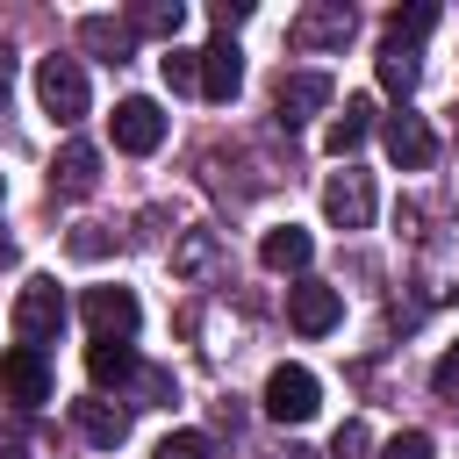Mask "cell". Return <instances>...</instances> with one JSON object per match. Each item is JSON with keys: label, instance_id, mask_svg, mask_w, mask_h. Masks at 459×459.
<instances>
[{"label": "cell", "instance_id": "1", "mask_svg": "<svg viewBox=\"0 0 459 459\" xmlns=\"http://www.w3.org/2000/svg\"><path fill=\"white\" fill-rule=\"evenodd\" d=\"M65 316H72V301H65V287L50 280V273H36V280H22V294H14V337L22 344H57V330H65Z\"/></svg>", "mask_w": 459, "mask_h": 459}, {"label": "cell", "instance_id": "2", "mask_svg": "<svg viewBox=\"0 0 459 459\" xmlns=\"http://www.w3.org/2000/svg\"><path fill=\"white\" fill-rule=\"evenodd\" d=\"M36 100H43V115L65 122V129L86 122V100H93V93H86L79 57H43V65H36Z\"/></svg>", "mask_w": 459, "mask_h": 459}, {"label": "cell", "instance_id": "3", "mask_svg": "<svg viewBox=\"0 0 459 459\" xmlns=\"http://www.w3.org/2000/svg\"><path fill=\"white\" fill-rule=\"evenodd\" d=\"M351 29H359V14H351L344 0H308V7L287 22V43L316 57V50H344V43H351Z\"/></svg>", "mask_w": 459, "mask_h": 459}, {"label": "cell", "instance_id": "4", "mask_svg": "<svg viewBox=\"0 0 459 459\" xmlns=\"http://www.w3.org/2000/svg\"><path fill=\"white\" fill-rule=\"evenodd\" d=\"M79 316H86L93 344H129V337H136V323H143V308H136V294H129V287H86Z\"/></svg>", "mask_w": 459, "mask_h": 459}, {"label": "cell", "instance_id": "5", "mask_svg": "<svg viewBox=\"0 0 459 459\" xmlns=\"http://www.w3.org/2000/svg\"><path fill=\"white\" fill-rule=\"evenodd\" d=\"M0 394L29 416V409H43L50 402V359L36 351V344H7L0 351Z\"/></svg>", "mask_w": 459, "mask_h": 459}, {"label": "cell", "instance_id": "6", "mask_svg": "<svg viewBox=\"0 0 459 459\" xmlns=\"http://www.w3.org/2000/svg\"><path fill=\"white\" fill-rule=\"evenodd\" d=\"M323 409V380L308 366H273L265 373V416L273 423H308Z\"/></svg>", "mask_w": 459, "mask_h": 459}, {"label": "cell", "instance_id": "7", "mask_svg": "<svg viewBox=\"0 0 459 459\" xmlns=\"http://www.w3.org/2000/svg\"><path fill=\"white\" fill-rule=\"evenodd\" d=\"M330 72H280V86H273V122L280 129H301L308 115H323L330 108Z\"/></svg>", "mask_w": 459, "mask_h": 459}, {"label": "cell", "instance_id": "8", "mask_svg": "<svg viewBox=\"0 0 459 459\" xmlns=\"http://www.w3.org/2000/svg\"><path fill=\"white\" fill-rule=\"evenodd\" d=\"M287 323H294L301 337H330V330L344 323V294H337L330 280H294V287H287Z\"/></svg>", "mask_w": 459, "mask_h": 459}, {"label": "cell", "instance_id": "9", "mask_svg": "<svg viewBox=\"0 0 459 459\" xmlns=\"http://www.w3.org/2000/svg\"><path fill=\"white\" fill-rule=\"evenodd\" d=\"M158 143H165V108H158V100H143V93L115 100V151H129V158H151Z\"/></svg>", "mask_w": 459, "mask_h": 459}, {"label": "cell", "instance_id": "10", "mask_svg": "<svg viewBox=\"0 0 459 459\" xmlns=\"http://www.w3.org/2000/svg\"><path fill=\"white\" fill-rule=\"evenodd\" d=\"M323 215H330L337 230H366V222H373V179H366L359 165L330 172V179H323Z\"/></svg>", "mask_w": 459, "mask_h": 459}, {"label": "cell", "instance_id": "11", "mask_svg": "<svg viewBox=\"0 0 459 459\" xmlns=\"http://www.w3.org/2000/svg\"><path fill=\"white\" fill-rule=\"evenodd\" d=\"M380 136H387V158H394L402 172H416V165H430V158H437V136L423 129V115H416V108H394V115L380 122Z\"/></svg>", "mask_w": 459, "mask_h": 459}, {"label": "cell", "instance_id": "12", "mask_svg": "<svg viewBox=\"0 0 459 459\" xmlns=\"http://www.w3.org/2000/svg\"><path fill=\"white\" fill-rule=\"evenodd\" d=\"M237 86H244V57H237V43H230V36H215V43L201 50V100L230 108V100H237Z\"/></svg>", "mask_w": 459, "mask_h": 459}, {"label": "cell", "instance_id": "13", "mask_svg": "<svg viewBox=\"0 0 459 459\" xmlns=\"http://www.w3.org/2000/svg\"><path fill=\"white\" fill-rule=\"evenodd\" d=\"M72 423H79V437H86V445H100V452L129 445V409H115L108 394H86V402H72Z\"/></svg>", "mask_w": 459, "mask_h": 459}, {"label": "cell", "instance_id": "14", "mask_svg": "<svg viewBox=\"0 0 459 459\" xmlns=\"http://www.w3.org/2000/svg\"><path fill=\"white\" fill-rule=\"evenodd\" d=\"M308 258H316V237L294 230V222H280V230L258 237V265L265 273H308Z\"/></svg>", "mask_w": 459, "mask_h": 459}, {"label": "cell", "instance_id": "15", "mask_svg": "<svg viewBox=\"0 0 459 459\" xmlns=\"http://www.w3.org/2000/svg\"><path fill=\"white\" fill-rule=\"evenodd\" d=\"M79 50H93L100 65H129L136 29H129V22H115V14H86V22H79Z\"/></svg>", "mask_w": 459, "mask_h": 459}, {"label": "cell", "instance_id": "16", "mask_svg": "<svg viewBox=\"0 0 459 459\" xmlns=\"http://www.w3.org/2000/svg\"><path fill=\"white\" fill-rule=\"evenodd\" d=\"M93 186H100V151L72 136L57 151V165H50V194H93Z\"/></svg>", "mask_w": 459, "mask_h": 459}, {"label": "cell", "instance_id": "17", "mask_svg": "<svg viewBox=\"0 0 459 459\" xmlns=\"http://www.w3.org/2000/svg\"><path fill=\"white\" fill-rule=\"evenodd\" d=\"M366 136H373V100H366V93H351V100H344V115H330L323 143H330V158H344V165H351V151H359Z\"/></svg>", "mask_w": 459, "mask_h": 459}, {"label": "cell", "instance_id": "18", "mask_svg": "<svg viewBox=\"0 0 459 459\" xmlns=\"http://www.w3.org/2000/svg\"><path fill=\"white\" fill-rule=\"evenodd\" d=\"M373 72H380V86L409 108V93H416V79H423V57L409 50V43H380V57H373Z\"/></svg>", "mask_w": 459, "mask_h": 459}, {"label": "cell", "instance_id": "19", "mask_svg": "<svg viewBox=\"0 0 459 459\" xmlns=\"http://www.w3.org/2000/svg\"><path fill=\"white\" fill-rule=\"evenodd\" d=\"M86 373H93V387L108 394V387H136V351L129 344H86Z\"/></svg>", "mask_w": 459, "mask_h": 459}, {"label": "cell", "instance_id": "20", "mask_svg": "<svg viewBox=\"0 0 459 459\" xmlns=\"http://www.w3.org/2000/svg\"><path fill=\"white\" fill-rule=\"evenodd\" d=\"M122 22H129L136 36H165V50H172V36H179V22H186V14H179V0H136Z\"/></svg>", "mask_w": 459, "mask_h": 459}, {"label": "cell", "instance_id": "21", "mask_svg": "<svg viewBox=\"0 0 459 459\" xmlns=\"http://www.w3.org/2000/svg\"><path fill=\"white\" fill-rule=\"evenodd\" d=\"M430 29H437V7H430V0H416V7H394V22H387V43H409V50H416Z\"/></svg>", "mask_w": 459, "mask_h": 459}, {"label": "cell", "instance_id": "22", "mask_svg": "<svg viewBox=\"0 0 459 459\" xmlns=\"http://www.w3.org/2000/svg\"><path fill=\"white\" fill-rule=\"evenodd\" d=\"M158 72H165L172 93H201V50H179V43H172V50L158 57Z\"/></svg>", "mask_w": 459, "mask_h": 459}, {"label": "cell", "instance_id": "23", "mask_svg": "<svg viewBox=\"0 0 459 459\" xmlns=\"http://www.w3.org/2000/svg\"><path fill=\"white\" fill-rule=\"evenodd\" d=\"M158 459H215V437H208V430H172V437L158 445Z\"/></svg>", "mask_w": 459, "mask_h": 459}, {"label": "cell", "instance_id": "24", "mask_svg": "<svg viewBox=\"0 0 459 459\" xmlns=\"http://www.w3.org/2000/svg\"><path fill=\"white\" fill-rule=\"evenodd\" d=\"M380 459H437V445H430V430H394L380 445Z\"/></svg>", "mask_w": 459, "mask_h": 459}, {"label": "cell", "instance_id": "25", "mask_svg": "<svg viewBox=\"0 0 459 459\" xmlns=\"http://www.w3.org/2000/svg\"><path fill=\"white\" fill-rule=\"evenodd\" d=\"M22 452H29V416L7 409V416H0V459H22Z\"/></svg>", "mask_w": 459, "mask_h": 459}, {"label": "cell", "instance_id": "26", "mask_svg": "<svg viewBox=\"0 0 459 459\" xmlns=\"http://www.w3.org/2000/svg\"><path fill=\"white\" fill-rule=\"evenodd\" d=\"M430 387H437V402H452V409H459V344L430 366Z\"/></svg>", "mask_w": 459, "mask_h": 459}, {"label": "cell", "instance_id": "27", "mask_svg": "<svg viewBox=\"0 0 459 459\" xmlns=\"http://www.w3.org/2000/svg\"><path fill=\"white\" fill-rule=\"evenodd\" d=\"M208 22L230 36V29H244V22H251V0H215V7H208Z\"/></svg>", "mask_w": 459, "mask_h": 459}, {"label": "cell", "instance_id": "28", "mask_svg": "<svg viewBox=\"0 0 459 459\" xmlns=\"http://www.w3.org/2000/svg\"><path fill=\"white\" fill-rule=\"evenodd\" d=\"M366 445H373V437H366V423H344L330 452H337V459H366Z\"/></svg>", "mask_w": 459, "mask_h": 459}, {"label": "cell", "instance_id": "29", "mask_svg": "<svg viewBox=\"0 0 459 459\" xmlns=\"http://www.w3.org/2000/svg\"><path fill=\"white\" fill-rule=\"evenodd\" d=\"M72 251H79V258H100V251H108L100 222H79V230H72Z\"/></svg>", "mask_w": 459, "mask_h": 459}, {"label": "cell", "instance_id": "30", "mask_svg": "<svg viewBox=\"0 0 459 459\" xmlns=\"http://www.w3.org/2000/svg\"><path fill=\"white\" fill-rule=\"evenodd\" d=\"M7 86H14V57L0 50V108H7Z\"/></svg>", "mask_w": 459, "mask_h": 459}, {"label": "cell", "instance_id": "31", "mask_svg": "<svg viewBox=\"0 0 459 459\" xmlns=\"http://www.w3.org/2000/svg\"><path fill=\"white\" fill-rule=\"evenodd\" d=\"M287 459H316V452H301V445H287Z\"/></svg>", "mask_w": 459, "mask_h": 459}, {"label": "cell", "instance_id": "32", "mask_svg": "<svg viewBox=\"0 0 459 459\" xmlns=\"http://www.w3.org/2000/svg\"><path fill=\"white\" fill-rule=\"evenodd\" d=\"M0 258H7V237H0Z\"/></svg>", "mask_w": 459, "mask_h": 459}]
</instances>
